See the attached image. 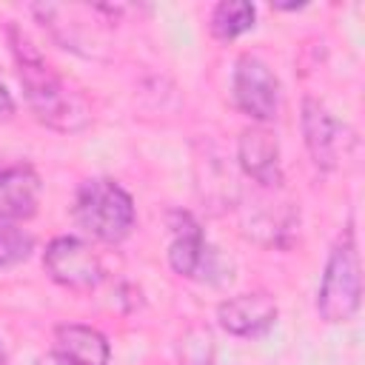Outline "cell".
<instances>
[{
    "label": "cell",
    "instance_id": "cell-1",
    "mask_svg": "<svg viewBox=\"0 0 365 365\" xmlns=\"http://www.w3.org/2000/svg\"><path fill=\"white\" fill-rule=\"evenodd\" d=\"M9 37H11V51H14L17 68H20V83H23V91H26V100H29L34 117L43 125L54 128V131H77V128H83L91 120L83 97L74 94L63 83V77L40 57V51L31 48L26 34H20L11 26Z\"/></svg>",
    "mask_w": 365,
    "mask_h": 365
},
{
    "label": "cell",
    "instance_id": "cell-2",
    "mask_svg": "<svg viewBox=\"0 0 365 365\" xmlns=\"http://www.w3.org/2000/svg\"><path fill=\"white\" fill-rule=\"evenodd\" d=\"M74 220L94 240L120 242L134 228V200L120 182L108 177H91L77 188Z\"/></svg>",
    "mask_w": 365,
    "mask_h": 365
},
{
    "label": "cell",
    "instance_id": "cell-3",
    "mask_svg": "<svg viewBox=\"0 0 365 365\" xmlns=\"http://www.w3.org/2000/svg\"><path fill=\"white\" fill-rule=\"evenodd\" d=\"M362 299V277H359V251L351 225L342 231V237L334 242L319 291H317V311L325 322H348L359 311Z\"/></svg>",
    "mask_w": 365,
    "mask_h": 365
},
{
    "label": "cell",
    "instance_id": "cell-4",
    "mask_svg": "<svg viewBox=\"0 0 365 365\" xmlns=\"http://www.w3.org/2000/svg\"><path fill=\"white\" fill-rule=\"evenodd\" d=\"M234 103L257 123H271L279 111V80L254 54H242L234 66Z\"/></svg>",
    "mask_w": 365,
    "mask_h": 365
},
{
    "label": "cell",
    "instance_id": "cell-5",
    "mask_svg": "<svg viewBox=\"0 0 365 365\" xmlns=\"http://www.w3.org/2000/svg\"><path fill=\"white\" fill-rule=\"evenodd\" d=\"M46 274L71 291H91L103 279L100 257L77 237H54L43 254Z\"/></svg>",
    "mask_w": 365,
    "mask_h": 365
},
{
    "label": "cell",
    "instance_id": "cell-6",
    "mask_svg": "<svg viewBox=\"0 0 365 365\" xmlns=\"http://www.w3.org/2000/svg\"><path fill=\"white\" fill-rule=\"evenodd\" d=\"M277 302L265 291H248L237 294L225 302L217 305V319L220 325L234 334V336H262L274 322H277Z\"/></svg>",
    "mask_w": 365,
    "mask_h": 365
},
{
    "label": "cell",
    "instance_id": "cell-7",
    "mask_svg": "<svg viewBox=\"0 0 365 365\" xmlns=\"http://www.w3.org/2000/svg\"><path fill=\"white\" fill-rule=\"evenodd\" d=\"M237 160L254 182H259L265 188H277L282 182L279 143L268 128H262V125L245 128L237 143Z\"/></svg>",
    "mask_w": 365,
    "mask_h": 365
},
{
    "label": "cell",
    "instance_id": "cell-8",
    "mask_svg": "<svg viewBox=\"0 0 365 365\" xmlns=\"http://www.w3.org/2000/svg\"><path fill=\"white\" fill-rule=\"evenodd\" d=\"M171 231L174 240L168 245V265L180 277H202V271H208V245L200 222L188 211H174Z\"/></svg>",
    "mask_w": 365,
    "mask_h": 365
},
{
    "label": "cell",
    "instance_id": "cell-9",
    "mask_svg": "<svg viewBox=\"0 0 365 365\" xmlns=\"http://www.w3.org/2000/svg\"><path fill=\"white\" fill-rule=\"evenodd\" d=\"M342 131L345 128L325 111V106H319L311 97L302 103V137H305V148H308L317 168L331 171L336 165Z\"/></svg>",
    "mask_w": 365,
    "mask_h": 365
},
{
    "label": "cell",
    "instance_id": "cell-10",
    "mask_svg": "<svg viewBox=\"0 0 365 365\" xmlns=\"http://www.w3.org/2000/svg\"><path fill=\"white\" fill-rule=\"evenodd\" d=\"M40 177L29 165L0 168V222H20L34 217L40 202Z\"/></svg>",
    "mask_w": 365,
    "mask_h": 365
},
{
    "label": "cell",
    "instance_id": "cell-11",
    "mask_svg": "<svg viewBox=\"0 0 365 365\" xmlns=\"http://www.w3.org/2000/svg\"><path fill=\"white\" fill-rule=\"evenodd\" d=\"M54 342H57V351L68 356L74 365H108L111 348L97 328L77 325V322L57 325Z\"/></svg>",
    "mask_w": 365,
    "mask_h": 365
},
{
    "label": "cell",
    "instance_id": "cell-12",
    "mask_svg": "<svg viewBox=\"0 0 365 365\" xmlns=\"http://www.w3.org/2000/svg\"><path fill=\"white\" fill-rule=\"evenodd\" d=\"M254 20H257V9L245 0H225V3H217L214 11H211V34L222 43L245 34L254 29Z\"/></svg>",
    "mask_w": 365,
    "mask_h": 365
},
{
    "label": "cell",
    "instance_id": "cell-13",
    "mask_svg": "<svg viewBox=\"0 0 365 365\" xmlns=\"http://www.w3.org/2000/svg\"><path fill=\"white\" fill-rule=\"evenodd\" d=\"M180 365H211L214 362V336L205 325H191L177 345Z\"/></svg>",
    "mask_w": 365,
    "mask_h": 365
},
{
    "label": "cell",
    "instance_id": "cell-14",
    "mask_svg": "<svg viewBox=\"0 0 365 365\" xmlns=\"http://www.w3.org/2000/svg\"><path fill=\"white\" fill-rule=\"evenodd\" d=\"M29 251H31V237L29 234H23L14 225H0V268L26 259Z\"/></svg>",
    "mask_w": 365,
    "mask_h": 365
},
{
    "label": "cell",
    "instance_id": "cell-15",
    "mask_svg": "<svg viewBox=\"0 0 365 365\" xmlns=\"http://www.w3.org/2000/svg\"><path fill=\"white\" fill-rule=\"evenodd\" d=\"M11 108H14V103H11L9 91L0 86V117H9V114H11Z\"/></svg>",
    "mask_w": 365,
    "mask_h": 365
},
{
    "label": "cell",
    "instance_id": "cell-16",
    "mask_svg": "<svg viewBox=\"0 0 365 365\" xmlns=\"http://www.w3.org/2000/svg\"><path fill=\"white\" fill-rule=\"evenodd\" d=\"M43 365H74L68 356H63L60 351H54V354H48L46 359H43Z\"/></svg>",
    "mask_w": 365,
    "mask_h": 365
},
{
    "label": "cell",
    "instance_id": "cell-17",
    "mask_svg": "<svg viewBox=\"0 0 365 365\" xmlns=\"http://www.w3.org/2000/svg\"><path fill=\"white\" fill-rule=\"evenodd\" d=\"M0 365H6V351H3V345H0Z\"/></svg>",
    "mask_w": 365,
    "mask_h": 365
}]
</instances>
